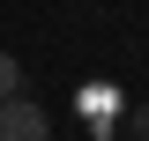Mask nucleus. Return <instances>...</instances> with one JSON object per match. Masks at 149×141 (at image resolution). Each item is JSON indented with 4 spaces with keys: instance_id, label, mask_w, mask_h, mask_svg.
Listing matches in <instances>:
<instances>
[{
    "instance_id": "3",
    "label": "nucleus",
    "mask_w": 149,
    "mask_h": 141,
    "mask_svg": "<svg viewBox=\"0 0 149 141\" xmlns=\"http://www.w3.org/2000/svg\"><path fill=\"white\" fill-rule=\"evenodd\" d=\"M127 119H134V134H142V141H149V104H142V111H127Z\"/></svg>"
},
{
    "instance_id": "2",
    "label": "nucleus",
    "mask_w": 149,
    "mask_h": 141,
    "mask_svg": "<svg viewBox=\"0 0 149 141\" xmlns=\"http://www.w3.org/2000/svg\"><path fill=\"white\" fill-rule=\"evenodd\" d=\"M8 97H22V59L15 52H0V104H8Z\"/></svg>"
},
{
    "instance_id": "1",
    "label": "nucleus",
    "mask_w": 149,
    "mask_h": 141,
    "mask_svg": "<svg viewBox=\"0 0 149 141\" xmlns=\"http://www.w3.org/2000/svg\"><path fill=\"white\" fill-rule=\"evenodd\" d=\"M0 141H52L45 104H30V97H8V104H0Z\"/></svg>"
}]
</instances>
